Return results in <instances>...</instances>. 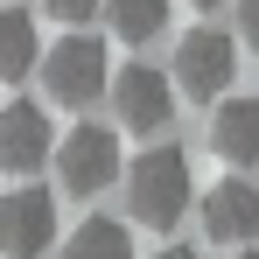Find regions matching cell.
<instances>
[{"instance_id":"cell-17","label":"cell","mask_w":259,"mask_h":259,"mask_svg":"<svg viewBox=\"0 0 259 259\" xmlns=\"http://www.w3.org/2000/svg\"><path fill=\"white\" fill-rule=\"evenodd\" d=\"M196 7H203V14H210V7H224V0H196Z\"/></svg>"},{"instance_id":"cell-5","label":"cell","mask_w":259,"mask_h":259,"mask_svg":"<svg viewBox=\"0 0 259 259\" xmlns=\"http://www.w3.org/2000/svg\"><path fill=\"white\" fill-rule=\"evenodd\" d=\"M175 112V84L154 70V63H126L112 70V119L126 133H161Z\"/></svg>"},{"instance_id":"cell-8","label":"cell","mask_w":259,"mask_h":259,"mask_svg":"<svg viewBox=\"0 0 259 259\" xmlns=\"http://www.w3.org/2000/svg\"><path fill=\"white\" fill-rule=\"evenodd\" d=\"M42 161H49V112L28 105V98H14L0 112V168L7 175H35Z\"/></svg>"},{"instance_id":"cell-11","label":"cell","mask_w":259,"mask_h":259,"mask_svg":"<svg viewBox=\"0 0 259 259\" xmlns=\"http://www.w3.org/2000/svg\"><path fill=\"white\" fill-rule=\"evenodd\" d=\"M63 259H133V231L119 217H84V224L70 231Z\"/></svg>"},{"instance_id":"cell-3","label":"cell","mask_w":259,"mask_h":259,"mask_svg":"<svg viewBox=\"0 0 259 259\" xmlns=\"http://www.w3.org/2000/svg\"><path fill=\"white\" fill-rule=\"evenodd\" d=\"M42 84H49L56 105H91V98H105V84H112L105 42H98V35H63V42L42 56Z\"/></svg>"},{"instance_id":"cell-6","label":"cell","mask_w":259,"mask_h":259,"mask_svg":"<svg viewBox=\"0 0 259 259\" xmlns=\"http://www.w3.org/2000/svg\"><path fill=\"white\" fill-rule=\"evenodd\" d=\"M49 245H56V196L49 189L0 196V252L7 259H42Z\"/></svg>"},{"instance_id":"cell-12","label":"cell","mask_w":259,"mask_h":259,"mask_svg":"<svg viewBox=\"0 0 259 259\" xmlns=\"http://www.w3.org/2000/svg\"><path fill=\"white\" fill-rule=\"evenodd\" d=\"M105 21L119 42H154L168 28V0H105Z\"/></svg>"},{"instance_id":"cell-1","label":"cell","mask_w":259,"mask_h":259,"mask_svg":"<svg viewBox=\"0 0 259 259\" xmlns=\"http://www.w3.org/2000/svg\"><path fill=\"white\" fill-rule=\"evenodd\" d=\"M126 203L140 224H154V231H175L182 210H189V189H196V175H189V154L168 147V140H154L147 154H133L126 161Z\"/></svg>"},{"instance_id":"cell-16","label":"cell","mask_w":259,"mask_h":259,"mask_svg":"<svg viewBox=\"0 0 259 259\" xmlns=\"http://www.w3.org/2000/svg\"><path fill=\"white\" fill-rule=\"evenodd\" d=\"M238 259H259V245H238Z\"/></svg>"},{"instance_id":"cell-2","label":"cell","mask_w":259,"mask_h":259,"mask_svg":"<svg viewBox=\"0 0 259 259\" xmlns=\"http://www.w3.org/2000/svg\"><path fill=\"white\" fill-rule=\"evenodd\" d=\"M119 175H126V161H119V133L70 126L63 140H56V182H63L70 196H98V189H112Z\"/></svg>"},{"instance_id":"cell-7","label":"cell","mask_w":259,"mask_h":259,"mask_svg":"<svg viewBox=\"0 0 259 259\" xmlns=\"http://www.w3.org/2000/svg\"><path fill=\"white\" fill-rule=\"evenodd\" d=\"M203 231L217 245H252L259 238V189L245 175H224L210 196H203Z\"/></svg>"},{"instance_id":"cell-10","label":"cell","mask_w":259,"mask_h":259,"mask_svg":"<svg viewBox=\"0 0 259 259\" xmlns=\"http://www.w3.org/2000/svg\"><path fill=\"white\" fill-rule=\"evenodd\" d=\"M28 70H42V35H35V14L0 7V84H21Z\"/></svg>"},{"instance_id":"cell-15","label":"cell","mask_w":259,"mask_h":259,"mask_svg":"<svg viewBox=\"0 0 259 259\" xmlns=\"http://www.w3.org/2000/svg\"><path fill=\"white\" fill-rule=\"evenodd\" d=\"M154 259H196V252H189V245H161Z\"/></svg>"},{"instance_id":"cell-9","label":"cell","mask_w":259,"mask_h":259,"mask_svg":"<svg viewBox=\"0 0 259 259\" xmlns=\"http://www.w3.org/2000/svg\"><path fill=\"white\" fill-rule=\"evenodd\" d=\"M210 147L231 168H252L259 161V98H224L210 112Z\"/></svg>"},{"instance_id":"cell-14","label":"cell","mask_w":259,"mask_h":259,"mask_svg":"<svg viewBox=\"0 0 259 259\" xmlns=\"http://www.w3.org/2000/svg\"><path fill=\"white\" fill-rule=\"evenodd\" d=\"M231 7H238V42L259 49V0H231Z\"/></svg>"},{"instance_id":"cell-13","label":"cell","mask_w":259,"mask_h":259,"mask_svg":"<svg viewBox=\"0 0 259 259\" xmlns=\"http://www.w3.org/2000/svg\"><path fill=\"white\" fill-rule=\"evenodd\" d=\"M98 7H105V0H49V14H56V21H91Z\"/></svg>"},{"instance_id":"cell-4","label":"cell","mask_w":259,"mask_h":259,"mask_svg":"<svg viewBox=\"0 0 259 259\" xmlns=\"http://www.w3.org/2000/svg\"><path fill=\"white\" fill-rule=\"evenodd\" d=\"M231 70H238V42L217 35V28H189L175 42V84L189 98H203V105H217V91L231 84Z\"/></svg>"}]
</instances>
